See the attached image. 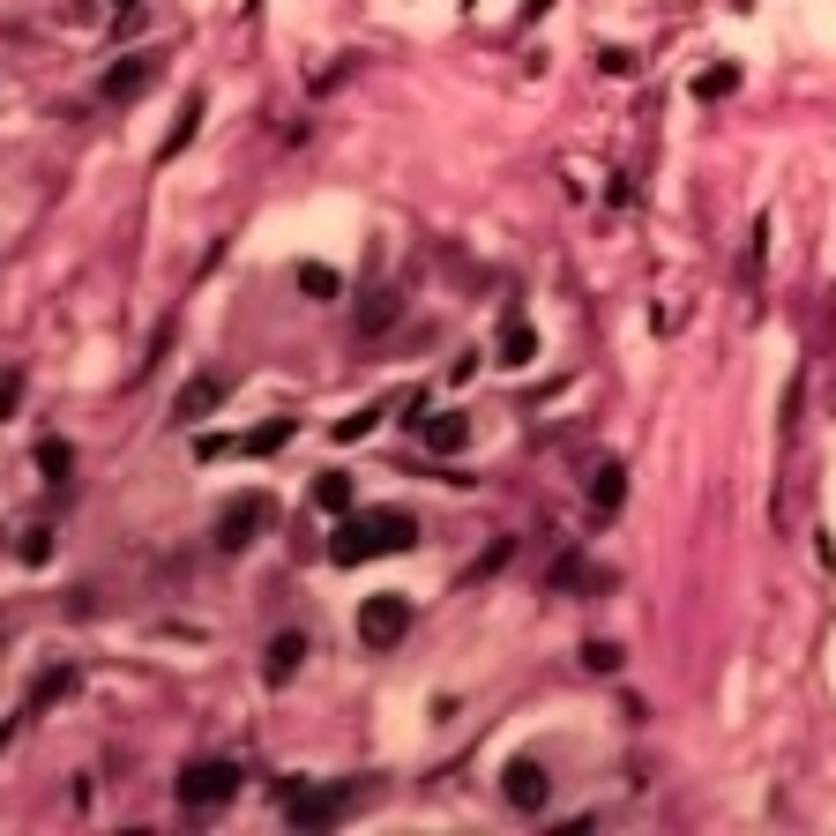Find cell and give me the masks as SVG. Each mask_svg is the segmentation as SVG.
I'll return each mask as SVG.
<instances>
[{
	"label": "cell",
	"mask_w": 836,
	"mask_h": 836,
	"mask_svg": "<svg viewBox=\"0 0 836 836\" xmlns=\"http://www.w3.org/2000/svg\"><path fill=\"white\" fill-rule=\"evenodd\" d=\"M411 545H418V516H411V508H351V516L329 531V561L359 567V561L411 553Z\"/></svg>",
	"instance_id": "obj_1"
},
{
	"label": "cell",
	"mask_w": 836,
	"mask_h": 836,
	"mask_svg": "<svg viewBox=\"0 0 836 836\" xmlns=\"http://www.w3.org/2000/svg\"><path fill=\"white\" fill-rule=\"evenodd\" d=\"M173 799L179 814H217L224 799H240V762H224V755H202L173 777Z\"/></svg>",
	"instance_id": "obj_2"
},
{
	"label": "cell",
	"mask_w": 836,
	"mask_h": 836,
	"mask_svg": "<svg viewBox=\"0 0 836 836\" xmlns=\"http://www.w3.org/2000/svg\"><path fill=\"white\" fill-rule=\"evenodd\" d=\"M373 799V785H359V777H344V785H314V791H292L284 799V814H292V829H337L344 814H359Z\"/></svg>",
	"instance_id": "obj_3"
},
{
	"label": "cell",
	"mask_w": 836,
	"mask_h": 836,
	"mask_svg": "<svg viewBox=\"0 0 836 836\" xmlns=\"http://www.w3.org/2000/svg\"><path fill=\"white\" fill-rule=\"evenodd\" d=\"M299 434V418L292 411H276V418H262V426H246V434H202V464H217V456H276V448Z\"/></svg>",
	"instance_id": "obj_4"
},
{
	"label": "cell",
	"mask_w": 836,
	"mask_h": 836,
	"mask_svg": "<svg viewBox=\"0 0 836 836\" xmlns=\"http://www.w3.org/2000/svg\"><path fill=\"white\" fill-rule=\"evenodd\" d=\"M411 620H418V605L404 591H373L367 605H359V642L381 658V650H396V642L411 635Z\"/></svg>",
	"instance_id": "obj_5"
},
{
	"label": "cell",
	"mask_w": 836,
	"mask_h": 836,
	"mask_svg": "<svg viewBox=\"0 0 836 836\" xmlns=\"http://www.w3.org/2000/svg\"><path fill=\"white\" fill-rule=\"evenodd\" d=\"M270 523H276V500H270V493H246V500H232V508L217 516V545H224V553H246Z\"/></svg>",
	"instance_id": "obj_6"
},
{
	"label": "cell",
	"mask_w": 836,
	"mask_h": 836,
	"mask_svg": "<svg viewBox=\"0 0 836 836\" xmlns=\"http://www.w3.org/2000/svg\"><path fill=\"white\" fill-rule=\"evenodd\" d=\"M500 799H508L516 814H538L545 799H553V769H545L538 755H516V762L500 769Z\"/></svg>",
	"instance_id": "obj_7"
},
{
	"label": "cell",
	"mask_w": 836,
	"mask_h": 836,
	"mask_svg": "<svg viewBox=\"0 0 836 836\" xmlns=\"http://www.w3.org/2000/svg\"><path fill=\"white\" fill-rule=\"evenodd\" d=\"M157 75H165V52H127L105 68V98L113 105H135L143 90H157Z\"/></svg>",
	"instance_id": "obj_8"
},
{
	"label": "cell",
	"mask_w": 836,
	"mask_h": 836,
	"mask_svg": "<svg viewBox=\"0 0 836 836\" xmlns=\"http://www.w3.org/2000/svg\"><path fill=\"white\" fill-rule=\"evenodd\" d=\"M224 396H232V381H224V373H187V381H179V396H173V418H179V426H195V418L217 411Z\"/></svg>",
	"instance_id": "obj_9"
},
{
	"label": "cell",
	"mask_w": 836,
	"mask_h": 836,
	"mask_svg": "<svg viewBox=\"0 0 836 836\" xmlns=\"http://www.w3.org/2000/svg\"><path fill=\"white\" fill-rule=\"evenodd\" d=\"M418 448H426V456H464L470 448V411H426Z\"/></svg>",
	"instance_id": "obj_10"
},
{
	"label": "cell",
	"mask_w": 836,
	"mask_h": 836,
	"mask_svg": "<svg viewBox=\"0 0 836 836\" xmlns=\"http://www.w3.org/2000/svg\"><path fill=\"white\" fill-rule=\"evenodd\" d=\"M493 359H500V367H531V359H538V329L523 321V307H508V314H500V337H493Z\"/></svg>",
	"instance_id": "obj_11"
},
{
	"label": "cell",
	"mask_w": 836,
	"mask_h": 836,
	"mask_svg": "<svg viewBox=\"0 0 836 836\" xmlns=\"http://www.w3.org/2000/svg\"><path fill=\"white\" fill-rule=\"evenodd\" d=\"M307 658H314V642H307V635H276L270 658H262V680H270V688H292Z\"/></svg>",
	"instance_id": "obj_12"
},
{
	"label": "cell",
	"mask_w": 836,
	"mask_h": 836,
	"mask_svg": "<svg viewBox=\"0 0 836 836\" xmlns=\"http://www.w3.org/2000/svg\"><path fill=\"white\" fill-rule=\"evenodd\" d=\"M620 500H628V464L605 456V464L591 470V508H597V516H620Z\"/></svg>",
	"instance_id": "obj_13"
},
{
	"label": "cell",
	"mask_w": 836,
	"mask_h": 836,
	"mask_svg": "<svg viewBox=\"0 0 836 836\" xmlns=\"http://www.w3.org/2000/svg\"><path fill=\"white\" fill-rule=\"evenodd\" d=\"M292 284H299L307 299H337V292H344V276L329 270V262H299V270H292Z\"/></svg>",
	"instance_id": "obj_14"
},
{
	"label": "cell",
	"mask_w": 836,
	"mask_h": 836,
	"mask_svg": "<svg viewBox=\"0 0 836 836\" xmlns=\"http://www.w3.org/2000/svg\"><path fill=\"white\" fill-rule=\"evenodd\" d=\"M195 127H202V90H195V98H187V113H179V127H173V135H165V143H157V165H173L179 149L195 143Z\"/></svg>",
	"instance_id": "obj_15"
},
{
	"label": "cell",
	"mask_w": 836,
	"mask_h": 836,
	"mask_svg": "<svg viewBox=\"0 0 836 836\" xmlns=\"http://www.w3.org/2000/svg\"><path fill=\"white\" fill-rule=\"evenodd\" d=\"M314 500L329 508V516H351V478H344V470H321V478H314Z\"/></svg>",
	"instance_id": "obj_16"
},
{
	"label": "cell",
	"mask_w": 836,
	"mask_h": 836,
	"mask_svg": "<svg viewBox=\"0 0 836 836\" xmlns=\"http://www.w3.org/2000/svg\"><path fill=\"white\" fill-rule=\"evenodd\" d=\"M38 470H46V486H68L75 448H68V441H38Z\"/></svg>",
	"instance_id": "obj_17"
},
{
	"label": "cell",
	"mask_w": 836,
	"mask_h": 836,
	"mask_svg": "<svg viewBox=\"0 0 836 836\" xmlns=\"http://www.w3.org/2000/svg\"><path fill=\"white\" fill-rule=\"evenodd\" d=\"M732 90H739V68H702V75H694V98H702V105L732 98Z\"/></svg>",
	"instance_id": "obj_18"
},
{
	"label": "cell",
	"mask_w": 836,
	"mask_h": 836,
	"mask_svg": "<svg viewBox=\"0 0 836 836\" xmlns=\"http://www.w3.org/2000/svg\"><path fill=\"white\" fill-rule=\"evenodd\" d=\"M373 426H381V404H367V411H351V418H337V441H367Z\"/></svg>",
	"instance_id": "obj_19"
},
{
	"label": "cell",
	"mask_w": 836,
	"mask_h": 836,
	"mask_svg": "<svg viewBox=\"0 0 836 836\" xmlns=\"http://www.w3.org/2000/svg\"><path fill=\"white\" fill-rule=\"evenodd\" d=\"M68 688H75V672H68V664H60V672H46V680L30 688V710H46V702H60Z\"/></svg>",
	"instance_id": "obj_20"
},
{
	"label": "cell",
	"mask_w": 836,
	"mask_h": 836,
	"mask_svg": "<svg viewBox=\"0 0 836 836\" xmlns=\"http://www.w3.org/2000/svg\"><path fill=\"white\" fill-rule=\"evenodd\" d=\"M583 664H591V672H620V642H591Z\"/></svg>",
	"instance_id": "obj_21"
},
{
	"label": "cell",
	"mask_w": 836,
	"mask_h": 836,
	"mask_svg": "<svg viewBox=\"0 0 836 836\" xmlns=\"http://www.w3.org/2000/svg\"><path fill=\"white\" fill-rule=\"evenodd\" d=\"M396 321V292H373V307H367V329H389Z\"/></svg>",
	"instance_id": "obj_22"
},
{
	"label": "cell",
	"mask_w": 836,
	"mask_h": 836,
	"mask_svg": "<svg viewBox=\"0 0 836 836\" xmlns=\"http://www.w3.org/2000/svg\"><path fill=\"white\" fill-rule=\"evenodd\" d=\"M16 404H23V373H0V418L16 411Z\"/></svg>",
	"instance_id": "obj_23"
},
{
	"label": "cell",
	"mask_w": 836,
	"mask_h": 836,
	"mask_svg": "<svg viewBox=\"0 0 836 836\" xmlns=\"http://www.w3.org/2000/svg\"><path fill=\"white\" fill-rule=\"evenodd\" d=\"M46 553H52V531H30V538H23V561L46 567Z\"/></svg>",
	"instance_id": "obj_24"
},
{
	"label": "cell",
	"mask_w": 836,
	"mask_h": 836,
	"mask_svg": "<svg viewBox=\"0 0 836 836\" xmlns=\"http://www.w3.org/2000/svg\"><path fill=\"white\" fill-rule=\"evenodd\" d=\"M597 68H605V75H635V52L613 46V52H597Z\"/></svg>",
	"instance_id": "obj_25"
},
{
	"label": "cell",
	"mask_w": 836,
	"mask_h": 836,
	"mask_svg": "<svg viewBox=\"0 0 836 836\" xmlns=\"http://www.w3.org/2000/svg\"><path fill=\"white\" fill-rule=\"evenodd\" d=\"M120 8H135V0H120Z\"/></svg>",
	"instance_id": "obj_26"
}]
</instances>
